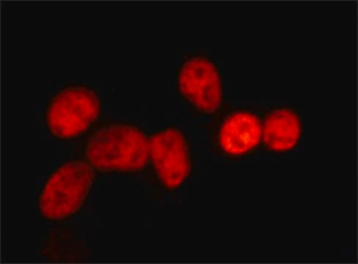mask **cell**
<instances>
[{
	"mask_svg": "<svg viewBox=\"0 0 358 264\" xmlns=\"http://www.w3.org/2000/svg\"><path fill=\"white\" fill-rule=\"evenodd\" d=\"M303 123L299 112L289 107L269 110L262 121V142L273 153L294 150L303 137Z\"/></svg>",
	"mask_w": 358,
	"mask_h": 264,
	"instance_id": "cell-7",
	"label": "cell"
},
{
	"mask_svg": "<svg viewBox=\"0 0 358 264\" xmlns=\"http://www.w3.org/2000/svg\"><path fill=\"white\" fill-rule=\"evenodd\" d=\"M262 143V121L256 113L236 110L227 114L213 136L217 152L229 159H238L254 153Z\"/></svg>",
	"mask_w": 358,
	"mask_h": 264,
	"instance_id": "cell-6",
	"label": "cell"
},
{
	"mask_svg": "<svg viewBox=\"0 0 358 264\" xmlns=\"http://www.w3.org/2000/svg\"><path fill=\"white\" fill-rule=\"evenodd\" d=\"M96 172L87 160H66L49 175L37 198L42 219L62 223L77 215L92 193Z\"/></svg>",
	"mask_w": 358,
	"mask_h": 264,
	"instance_id": "cell-2",
	"label": "cell"
},
{
	"mask_svg": "<svg viewBox=\"0 0 358 264\" xmlns=\"http://www.w3.org/2000/svg\"><path fill=\"white\" fill-rule=\"evenodd\" d=\"M101 98L83 84L65 85L49 101L43 121L56 140H76L87 136L99 124L103 114Z\"/></svg>",
	"mask_w": 358,
	"mask_h": 264,
	"instance_id": "cell-3",
	"label": "cell"
},
{
	"mask_svg": "<svg viewBox=\"0 0 358 264\" xmlns=\"http://www.w3.org/2000/svg\"><path fill=\"white\" fill-rule=\"evenodd\" d=\"M149 149L150 136L141 126L106 121L85 136L82 155L96 173L135 175L149 166Z\"/></svg>",
	"mask_w": 358,
	"mask_h": 264,
	"instance_id": "cell-1",
	"label": "cell"
},
{
	"mask_svg": "<svg viewBox=\"0 0 358 264\" xmlns=\"http://www.w3.org/2000/svg\"><path fill=\"white\" fill-rule=\"evenodd\" d=\"M149 166L157 183L176 192L187 182L194 170L191 142L184 131L166 126L150 136Z\"/></svg>",
	"mask_w": 358,
	"mask_h": 264,
	"instance_id": "cell-5",
	"label": "cell"
},
{
	"mask_svg": "<svg viewBox=\"0 0 358 264\" xmlns=\"http://www.w3.org/2000/svg\"><path fill=\"white\" fill-rule=\"evenodd\" d=\"M176 82L181 98L196 113L213 116L221 110L224 99L222 73L208 55L185 57L178 68Z\"/></svg>",
	"mask_w": 358,
	"mask_h": 264,
	"instance_id": "cell-4",
	"label": "cell"
}]
</instances>
